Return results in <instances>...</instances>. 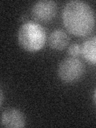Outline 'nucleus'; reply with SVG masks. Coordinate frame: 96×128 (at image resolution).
Here are the masks:
<instances>
[{
  "mask_svg": "<svg viewBox=\"0 0 96 128\" xmlns=\"http://www.w3.org/2000/svg\"><path fill=\"white\" fill-rule=\"evenodd\" d=\"M62 23L66 30L78 37H86L94 30L96 19L91 6L85 2L74 0L64 6Z\"/></svg>",
  "mask_w": 96,
  "mask_h": 128,
  "instance_id": "1",
  "label": "nucleus"
},
{
  "mask_svg": "<svg viewBox=\"0 0 96 128\" xmlns=\"http://www.w3.org/2000/svg\"><path fill=\"white\" fill-rule=\"evenodd\" d=\"M46 41L45 29L34 22H26L18 31V42L22 49L28 52H37L44 46Z\"/></svg>",
  "mask_w": 96,
  "mask_h": 128,
  "instance_id": "2",
  "label": "nucleus"
},
{
  "mask_svg": "<svg viewBox=\"0 0 96 128\" xmlns=\"http://www.w3.org/2000/svg\"><path fill=\"white\" fill-rule=\"evenodd\" d=\"M85 72V65L77 58H67L60 62L58 68L59 78L63 82L72 83L82 78Z\"/></svg>",
  "mask_w": 96,
  "mask_h": 128,
  "instance_id": "3",
  "label": "nucleus"
},
{
  "mask_svg": "<svg viewBox=\"0 0 96 128\" xmlns=\"http://www.w3.org/2000/svg\"><path fill=\"white\" fill-rule=\"evenodd\" d=\"M57 13V4L50 0L36 2L31 8V14L36 21L47 22L53 19Z\"/></svg>",
  "mask_w": 96,
  "mask_h": 128,
  "instance_id": "4",
  "label": "nucleus"
},
{
  "mask_svg": "<svg viewBox=\"0 0 96 128\" xmlns=\"http://www.w3.org/2000/svg\"><path fill=\"white\" fill-rule=\"evenodd\" d=\"M1 124L4 127L22 128L25 126V118L20 110L15 108H7L2 113Z\"/></svg>",
  "mask_w": 96,
  "mask_h": 128,
  "instance_id": "5",
  "label": "nucleus"
},
{
  "mask_svg": "<svg viewBox=\"0 0 96 128\" xmlns=\"http://www.w3.org/2000/svg\"><path fill=\"white\" fill-rule=\"evenodd\" d=\"M70 38L66 32L62 29H56L50 33L48 38V45L52 49L62 50L69 44Z\"/></svg>",
  "mask_w": 96,
  "mask_h": 128,
  "instance_id": "6",
  "label": "nucleus"
},
{
  "mask_svg": "<svg viewBox=\"0 0 96 128\" xmlns=\"http://www.w3.org/2000/svg\"><path fill=\"white\" fill-rule=\"evenodd\" d=\"M81 54L87 62L96 66V36L86 39L82 43Z\"/></svg>",
  "mask_w": 96,
  "mask_h": 128,
  "instance_id": "7",
  "label": "nucleus"
},
{
  "mask_svg": "<svg viewBox=\"0 0 96 128\" xmlns=\"http://www.w3.org/2000/svg\"><path fill=\"white\" fill-rule=\"evenodd\" d=\"M67 53L70 57L76 58L81 54V46L78 43H73L68 47Z\"/></svg>",
  "mask_w": 96,
  "mask_h": 128,
  "instance_id": "8",
  "label": "nucleus"
},
{
  "mask_svg": "<svg viewBox=\"0 0 96 128\" xmlns=\"http://www.w3.org/2000/svg\"><path fill=\"white\" fill-rule=\"evenodd\" d=\"M1 92V95H0V97H1V101H0V105H2V102H3V93H2V90H0Z\"/></svg>",
  "mask_w": 96,
  "mask_h": 128,
  "instance_id": "9",
  "label": "nucleus"
},
{
  "mask_svg": "<svg viewBox=\"0 0 96 128\" xmlns=\"http://www.w3.org/2000/svg\"><path fill=\"white\" fill-rule=\"evenodd\" d=\"M93 98H94V103L96 104V88L94 89V94H93Z\"/></svg>",
  "mask_w": 96,
  "mask_h": 128,
  "instance_id": "10",
  "label": "nucleus"
}]
</instances>
